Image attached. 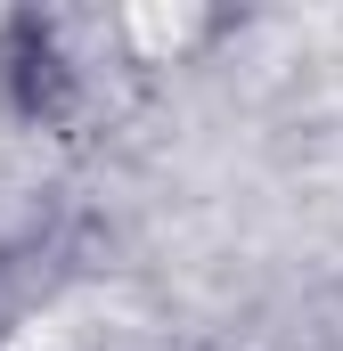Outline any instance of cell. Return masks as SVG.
I'll return each mask as SVG.
<instances>
[{
    "label": "cell",
    "mask_w": 343,
    "mask_h": 351,
    "mask_svg": "<svg viewBox=\"0 0 343 351\" xmlns=\"http://www.w3.org/2000/svg\"><path fill=\"white\" fill-rule=\"evenodd\" d=\"M0 66H8V106H16L25 123H66V106H74V66H66L58 33H49L41 16H8Z\"/></svg>",
    "instance_id": "cell-1"
}]
</instances>
